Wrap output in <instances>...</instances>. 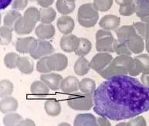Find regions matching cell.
<instances>
[{"label": "cell", "instance_id": "obj_1", "mask_svg": "<svg viewBox=\"0 0 149 126\" xmlns=\"http://www.w3.org/2000/svg\"><path fill=\"white\" fill-rule=\"evenodd\" d=\"M93 110L113 121L134 118L149 111V88L131 76H115L97 88Z\"/></svg>", "mask_w": 149, "mask_h": 126}, {"label": "cell", "instance_id": "obj_2", "mask_svg": "<svg viewBox=\"0 0 149 126\" xmlns=\"http://www.w3.org/2000/svg\"><path fill=\"white\" fill-rule=\"evenodd\" d=\"M134 58L131 56L118 55L113 58L111 64L99 72V74L101 78L107 80L115 76L127 75L129 74L131 66L133 65Z\"/></svg>", "mask_w": 149, "mask_h": 126}, {"label": "cell", "instance_id": "obj_3", "mask_svg": "<svg viewBox=\"0 0 149 126\" xmlns=\"http://www.w3.org/2000/svg\"><path fill=\"white\" fill-rule=\"evenodd\" d=\"M99 14L93 3L81 5L77 13V20L80 26L85 28L93 27L97 22Z\"/></svg>", "mask_w": 149, "mask_h": 126}, {"label": "cell", "instance_id": "obj_4", "mask_svg": "<svg viewBox=\"0 0 149 126\" xmlns=\"http://www.w3.org/2000/svg\"><path fill=\"white\" fill-rule=\"evenodd\" d=\"M117 43L109 30L99 29L96 33V50L99 53H115Z\"/></svg>", "mask_w": 149, "mask_h": 126}, {"label": "cell", "instance_id": "obj_5", "mask_svg": "<svg viewBox=\"0 0 149 126\" xmlns=\"http://www.w3.org/2000/svg\"><path fill=\"white\" fill-rule=\"evenodd\" d=\"M93 95L76 93L70 95L67 99L68 106L75 111H89L93 107Z\"/></svg>", "mask_w": 149, "mask_h": 126}, {"label": "cell", "instance_id": "obj_6", "mask_svg": "<svg viewBox=\"0 0 149 126\" xmlns=\"http://www.w3.org/2000/svg\"><path fill=\"white\" fill-rule=\"evenodd\" d=\"M55 51L54 46L45 40L38 39L33 41L30 50V56L34 60H40V58L53 54Z\"/></svg>", "mask_w": 149, "mask_h": 126}, {"label": "cell", "instance_id": "obj_7", "mask_svg": "<svg viewBox=\"0 0 149 126\" xmlns=\"http://www.w3.org/2000/svg\"><path fill=\"white\" fill-rule=\"evenodd\" d=\"M47 64L50 71H62L67 68L68 59L67 56L63 53H53L48 56Z\"/></svg>", "mask_w": 149, "mask_h": 126}, {"label": "cell", "instance_id": "obj_8", "mask_svg": "<svg viewBox=\"0 0 149 126\" xmlns=\"http://www.w3.org/2000/svg\"><path fill=\"white\" fill-rule=\"evenodd\" d=\"M113 59V57L110 53H99L96 54L91 60V67L92 70L99 73L104 70L111 64Z\"/></svg>", "mask_w": 149, "mask_h": 126}, {"label": "cell", "instance_id": "obj_9", "mask_svg": "<svg viewBox=\"0 0 149 126\" xmlns=\"http://www.w3.org/2000/svg\"><path fill=\"white\" fill-rule=\"evenodd\" d=\"M40 80L44 82L52 91H56L60 88L61 83H62L63 80V77L58 74L49 72V73L42 74L40 76Z\"/></svg>", "mask_w": 149, "mask_h": 126}, {"label": "cell", "instance_id": "obj_10", "mask_svg": "<svg viewBox=\"0 0 149 126\" xmlns=\"http://www.w3.org/2000/svg\"><path fill=\"white\" fill-rule=\"evenodd\" d=\"M79 40H80V38L71 33L68 35H63V37L60 39V47L64 52L72 53V52H74L77 47Z\"/></svg>", "mask_w": 149, "mask_h": 126}, {"label": "cell", "instance_id": "obj_11", "mask_svg": "<svg viewBox=\"0 0 149 126\" xmlns=\"http://www.w3.org/2000/svg\"><path fill=\"white\" fill-rule=\"evenodd\" d=\"M58 30L63 35H68L73 32L75 27V22L73 18L68 16H60L56 22Z\"/></svg>", "mask_w": 149, "mask_h": 126}, {"label": "cell", "instance_id": "obj_12", "mask_svg": "<svg viewBox=\"0 0 149 126\" xmlns=\"http://www.w3.org/2000/svg\"><path fill=\"white\" fill-rule=\"evenodd\" d=\"M80 80L74 76H68L63 79L60 89L63 92L67 94L77 92L80 89Z\"/></svg>", "mask_w": 149, "mask_h": 126}, {"label": "cell", "instance_id": "obj_13", "mask_svg": "<svg viewBox=\"0 0 149 126\" xmlns=\"http://www.w3.org/2000/svg\"><path fill=\"white\" fill-rule=\"evenodd\" d=\"M37 37L41 40H49L55 35V28L51 23H40L35 29Z\"/></svg>", "mask_w": 149, "mask_h": 126}, {"label": "cell", "instance_id": "obj_14", "mask_svg": "<svg viewBox=\"0 0 149 126\" xmlns=\"http://www.w3.org/2000/svg\"><path fill=\"white\" fill-rule=\"evenodd\" d=\"M128 47L134 54H140L144 51L145 47V43H144V39L139 34L136 33L132 36L127 41Z\"/></svg>", "mask_w": 149, "mask_h": 126}, {"label": "cell", "instance_id": "obj_15", "mask_svg": "<svg viewBox=\"0 0 149 126\" xmlns=\"http://www.w3.org/2000/svg\"><path fill=\"white\" fill-rule=\"evenodd\" d=\"M120 23V19L114 15H107L103 16L99 22V26L102 29L113 30L118 29Z\"/></svg>", "mask_w": 149, "mask_h": 126}, {"label": "cell", "instance_id": "obj_16", "mask_svg": "<svg viewBox=\"0 0 149 126\" xmlns=\"http://www.w3.org/2000/svg\"><path fill=\"white\" fill-rule=\"evenodd\" d=\"M18 102L17 100L11 96L2 97L0 102V111L2 114H9L14 112L18 108Z\"/></svg>", "mask_w": 149, "mask_h": 126}, {"label": "cell", "instance_id": "obj_17", "mask_svg": "<svg viewBox=\"0 0 149 126\" xmlns=\"http://www.w3.org/2000/svg\"><path fill=\"white\" fill-rule=\"evenodd\" d=\"M74 126H97V118L93 115L90 113L79 114L76 116L74 122Z\"/></svg>", "mask_w": 149, "mask_h": 126}, {"label": "cell", "instance_id": "obj_18", "mask_svg": "<svg viewBox=\"0 0 149 126\" xmlns=\"http://www.w3.org/2000/svg\"><path fill=\"white\" fill-rule=\"evenodd\" d=\"M35 25L29 23L25 20L23 16L19 18L14 26V31L19 35H27L33 30Z\"/></svg>", "mask_w": 149, "mask_h": 126}, {"label": "cell", "instance_id": "obj_19", "mask_svg": "<svg viewBox=\"0 0 149 126\" xmlns=\"http://www.w3.org/2000/svg\"><path fill=\"white\" fill-rule=\"evenodd\" d=\"M116 35L118 36V40L127 42L132 36L135 35L137 31L134 26H123L115 29Z\"/></svg>", "mask_w": 149, "mask_h": 126}, {"label": "cell", "instance_id": "obj_20", "mask_svg": "<svg viewBox=\"0 0 149 126\" xmlns=\"http://www.w3.org/2000/svg\"><path fill=\"white\" fill-rule=\"evenodd\" d=\"M35 40V38L33 36L25 38H19L16 42V50L20 53H30V50L33 43Z\"/></svg>", "mask_w": 149, "mask_h": 126}, {"label": "cell", "instance_id": "obj_21", "mask_svg": "<svg viewBox=\"0 0 149 126\" xmlns=\"http://www.w3.org/2000/svg\"><path fill=\"white\" fill-rule=\"evenodd\" d=\"M17 68L21 73L30 74L33 72L34 63L31 58L28 57H20L17 63Z\"/></svg>", "mask_w": 149, "mask_h": 126}, {"label": "cell", "instance_id": "obj_22", "mask_svg": "<svg viewBox=\"0 0 149 126\" xmlns=\"http://www.w3.org/2000/svg\"><path fill=\"white\" fill-rule=\"evenodd\" d=\"M91 69V64L84 57H80L74 64V72L78 76L86 75Z\"/></svg>", "mask_w": 149, "mask_h": 126}, {"label": "cell", "instance_id": "obj_23", "mask_svg": "<svg viewBox=\"0 0 149 126\" xmlns=\"http://www.w3.org/2000/svg\"><path fill=\"white\" fill-rule=\"evenodd\" d=\"M45 111L51 117H56L61 112V105L56 99L47 100L44 103Z\"/></svg>", "mask_w": 149, "mask_h": 126}, {"label": "cell", "instance_id": "obj_24", "mask_svg": "<svg viewBox=\"0 0 149 126\" xmlns=\"http://www.w3.org/2000/svg\"><path fill=\"white\" fill-rule=\"evenodd\" d=\"M75 2H70L68 0H57L56 3L58 13H60L63 16L73 13L75 9Z\"/></svg>", "mask_w": 149, "mask_h": 126}, {"label": "cell", "instance_id": "obj_25", "mask_svg": "<svg viewBox=\"0 0 149 126\" xmlns=\"http://www.w3.org/2000/svg\"><path fill=\"white\" fill-rule=\"evenodd\" d=\"M21 17H22V15L18 10H15V9L9 10L4 16L3 24L4 26H6L9 28L14 29V26L16 24V22Z\"/></svg>", "mask_w": 149, "mask_h": 126}, {"label": "cell", "instance_id": "obj_26", "mask_svg": "<svg viewBox=\"0 0 149 126\" xmlns=\"http://www.w3.org/2000/svg\"><path fill=\"white\" fill-rule=\"evenodd\" d=\"M92 49L91 42L86 38H80L79 43L74 53L79 57H84L91 52Z\"/></svg>", "mask_w": 149, "mask_h": 126}, {"label": "cell", "instance_id": "obj_27", "mask_svg": "<svg viewBox=\"0 0 149 126\" xmlns=\"http://www.w3.org/2000/svg\"><path fill=\"white\" fill-rule=\"evenodd\" d=\"M135 13L140 19L149 16V0H135Z\"/></svg>", "mask_w": 149, "mask_h": 126}, {"label": "cell", "instance_id": "obj_28", "mask_svg": "<svg viewBox=\"0 0 149 126\" xmlns=\"http://www.w3.org/2000/svg\"><path fill=\"white\" fill-rule=\"evenodd\" d=\"M40 11V22L42 23H51L56 17L55 9L52 7L41 8Z\"/></svg>", "mask_w": 149, "mask_h": 126}, {"label": "cell", "instance_id": "obj_29", "mask_svg": "<svg viewBox=\"0 0 149 126\" xmlns=\"http://www.w3.org/2000/svg\"><path fill=\"white\" fill-rule=\"evenodd\" d=\"M23 18L27 22L36 26L39 21H40V11L36 7H29L25 11Z\"/></svg>", "mask_w": 149, "mask_h": 126}, {"label": "cell", "instance_id": "obj_30", "mask_svg": "<svg viewBox=\"0 0 149 126\" xmlns=\"http://www.w3.org/2000/svg\"><path fill=\"white\" fill-rule=\"evenodd\" d=\"M96 83L93 79L91 78H84L80 82V90L84 94L90 95H93L95 92Z\"/></svg>", "mask_w": 149, "mask_h": 126}, {"label": "cell", "instance_id": "obj_31", "mask_svg": "<svg viewBox=\"0 0 149 126\" xmlns=\"http://www.w3.org/2000/svg\"><path fill=\"white\" fill-rule=\"evenodd\" d=\"M30 91L35 95H47L49 93V88L44 82L40 80L32 83Z\"/></svg>", "mask_w": 149, "mask_h": 126}, {"label": "cell", "instance_id": "obj_32", "mask_svg": "<svg viewBox=\"0 0 149 126\" xmlns=\"http://www.w3.org/2000/svg\"><path fill=\"white\" fill-rule=\"evenodd\" d=\"M13 29L6 27V26H2L0 28V43L2 46H7L9 45L12 41L13 39Z\"/></svg>", "mask_w": 149, "mask_h": 126}, {"label": "cell", "instance_id": "obj_33", "mask_svg": "<svg viewBox=\"0 0 149 126\" xmlns=\"http://www.w3.org/2000/svg\"><path fill=\"white\" fill-rule=\"evenodd\" d=\"M0 96L2 97L10 96L14 90L13 84L9 80H2L0 83Z\"/></svg>", "mask_w": 149, "mask_h": 126}, {"label": "cell", "instance_id": "obj_34", "mask_svg": "<svg viewBox=\"0 0 149 126\" xmlns=\"http://www.w3.org/2000/svg\"><path fill=\"white\" fill-rule=\"evenodd\" d=\"M22 116L17 113H9L3 118V124L6 126L18 125V124L22 121Z\"/></svg>", "mask_w": 149, "mask_h": 126}, {"label": "cell", "instance_id": "obj_35", "mask_svg": "<svg viewBox=\"0 0 149 126\" xmlns=\"http://www.w3.org/2000/svg\"><path fill=\"white\" fill-rule=\"evenodd\" d=\"M20 57L16 53H9L5 56L4 64L7 68L15 69L17 67L19 58Z\"/></svg>", "mask_w": 149, "mask_h": 126}, {"label": "cell", "instance_id": "obj_36", "mask_svg": "<svg viewBox=\"0 0 149 126\" xmlns=\"http://www.w3.org/2000/svg\"><path fill=\"white\" fill-rule=\"evenodd\" d=\"M113 0H93V4L97 11L106 12L113 6Z\"/></svg>", "mask_w": 149, "mask_h": 126}, {"label": "cell", "instance_id": "obj_37", "mask_svg": "<svg viewBox=\"0 0 149 126\" xmlns=\"http://www.w3.org/2000/svg\"><path fill=\"white\" fill-rule=\"evenodd\" d=\"M115 53L118 55L131 56V54H132V52L128 47L127 42L119 41V40H118V43H117V45H116Z\"/></svg>", "mask_w": 149, "mask_h": 126}, {"label": "cell", "instance_id": "obj_38", "mask_svg": "<svg viewBox=\"0 0 149 126\" xmlns=\"http://www.w3.org/2000/svg\"><path fill=\"white\" fill-rule=\"evenodd\" d=\"M47 60H48V56L40 58V60H38L37 64H36V71L39 73L47 74L51 72L50 70L49 69V67H48Z\"/></svg>", "mask_w": 149, "mask_h": 126}, {"label": "cell", "instance_id": "obj_39", "mask_svg": "<svg viewBox=\"0 0 149 126\" xmlns=\"http://www.w3.org/2000/svg\"><path fill=\"white\" fill-rule=\"evenodd\" d=\"M135 13V4L134 2L129 5H124L120 6L119 8V13L123 16H132Z\"/></svg>", "mask_w": 149, "mask_h": 126}, {"label": "cell", "instance_id": "obj_40", "mask_svg": "<svg viewBox=\"0 0 149 126\" xmlns=\"http://www.w3.org/2000/svg\"><path fill=\"white\" fill-rule=\"evenodd\" d=\"M136 59H138L141 64L143 68L142 74H149V55L148 54H140L136 56Z\"/></svg>", "mask_w": 149, "mask_h": 126}, {"label": "cell", "instance_id": "obj_41", "mask_svg": "<svg viewBox=\"0 0 149 126\" xmlns=\"http://www.w3.org/2000/svg\"><path fill=\"white\" fill-rule=\"evenodd\" d=\"M143 72V68L141 66V64L138 59H136L135 57L134 58V63L133 65L131 66V70L129 71V74L131 77H136L138 76L141 74H142Z\"/></svg>", "mask_w": 149, "mask_h": 126}, {"label": "cell", "instance_id": "obj_42", "mask_svg": "<svg viewBox=\"0 0 149 126\" xmlns=\"http://www.w3.org/2000/svg\"><path fill=\"white\" fill-rule=\"evenodd\" d=\"M146 120L142 116H136L132 118L130 121L126 122V126H146Z\"/></svg>", "mask_w": 149, "mask_h": 126}, {"label": "cell", "instance_id": "obj_43", "mask_svg": "<svg viewBox=\"0 0 149 126\" xmlns=\"http://www.w3.org/2000/svg\"><path fill=\"white\" fill-rule=\"evenodd\" d=\"M134 27L137 31L138 34L141 36L143 39H145V34H146V23L143 22H138L134 23Z\"/></svg>", "mask_w": 149, "mask_h": 126}, {"label": "cell", "instance_id": "obj_44", "mask_svg": "<svg viewBox=\"0 0 149 126\" xmlns=\"http://www.w3.org/2000/svg\"><path fill=\"white\" fill-rule=\"evenodd\" d=\"M29 0H13V2L12 4V8L15 10L22 11L28 5Z\"/></svg>", "mask_w": 149, "mask_h": 126}, {"label": "cell", "instance_id": "obj_45", "mask_svg": "<svg viewBox=\"0 0 149 126\" xmlns=\"http://www.w3.org/2000/svg\"><path fill=\"white\" fill-rule=\"evenodd\" d=\"M97 125L100 126H111V124L108 121V118L104 117V116H100L97 118Z\"/></svg>", "mask_w": 149, "mask_h": 126}, {"label": "cell", "instance_id": "obj_46", "mask_svg": "<svg viewBox=\"0 0 149 126\" xmlns=\"http://www.w3.org/2000/svg\"><path fill=\"white\" fill-rule=\"evenodd\" d=\"M54 0H36V2L40 5L42 8H47L50 7L52 4L54 3Z\"/></svg>", "mask_w": 149, "mask_h": 126}, {"label": "cell", "instance_id": "obj_47", "mask_svg": "<svg viewBox=\"0 0 149 126\" xmlns=\"http://www.w3.org/2000/svg\"><path fill=\"white\" fill-rule=\"evenodd\" d=\"M19 126H26V125H30V126H35L36 124L35 122L31 119H22V121H20V122L18 124Z\"/></svg>", "mask_w": 149, "mask_h": 126}, {"label": "cell", "instance_id": "obj_48", "mask_svg": "<svg viewBox=\"0 0 149 126\" xmlns=\"http://www.w3.org/2000/svg\"><path fill=\"white\" fill-rule=\"evenodd\" d=\"M141 80L143 84L149 88V74H142L141 77Z\"/></svg>", "mask_w": 149, "mask_h": 126}, {"label": "cell", "instance_id": "obj_49", "mask_svg": "<svg viewBox=\"0 0 149 126\" xmlns=\"http://www.w3.org/2000/svg\"><path fill=\"white\" fill-rule=\"evenodd\" d=\"M13 0H0V9H4L9 6Z\"/></svg>", "mask_w": 149, "mask_h": 126}, {"label": "cell", "instance_id": "obj_50", "mask_svg": "<svg viewBox=\"0 0 149 126\" xmlns=\"http://www.w3.org/2000/svg\"><path fill=\"white\" fill-rule=\"evenodd\" d=\"M116 3L120 6H124V5H129L131 3H134L135 0H114Z\"/></svg>", "mask_w": 149, "mask_h": 126}, {"label": "cell", "instance_id": "obj_51", "mask_svg": "<svg viewBox=\"0 0 149 126\" xmlns=\"http://www.w3.org/2000/svg\"><path fill=\"white\" fill-rule=\"evenodd\" d=\"M145 39H149V23H146V34Z\"/></svg>", "mask_w": 149, "mask_h": 126}, {"label": "cell", "instance_id": "obj_52", "mask_svg": "<svg viewBox=\"0 0 149 126\" xmlns=\"http://www.w3.org/2000/svg\"><path fill=\"white\" fill-rule=\"evenodd\" d=\"M145 49L149 54V39H145Z\"/></svg>", "mask_w": 149, "mask_h": 126}, {"label": "cell", "instance_id": "obj_53", "mask_svg": "<svg viewBox=\"0 0 149 126\" xmlns=\"http://www.w3.org/2000/svg\"><path fill=\"white\" fill-rule=\"evenodd\" d=\"M141 22H145V23H149V16H147V17L141 18Z\"/></svg>", "mask_w": 149, "mask_h": 126}, {"label": "cell", "instance_id": "obj_54", "mask_svg": "<svg viewBox=\"0 0 149 126\" xmlns=\"http://www.w3.org/2000/svg\"><path fill=\"white\" fill-rule=\"evenodd\" d=\"M29 2H36V0H29Z\"/></svg>", "mask_w": 149, "mask_h": 126}, {"label": "cell", "instance_id": "obj_55", "mask_svg": "<svg viewBox=\"0 0 149 126\" xmlns=\"http://www.w3.org/2000/svg\"><path fill=\"white\" fill-rule=\"evenodd\" d=\"M68 1H70V2H75L76 0H68Z\"/></svg>", "mask_w": 149, "mask_h": 126}]
</instances>
